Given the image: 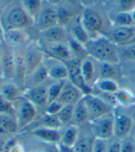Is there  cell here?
<instances>
[{
	"mask_svg": "<svg viewBox=\"0 0 135 152\" xmlns=\"http://www.w3.org/2000/svg\"><path fill=\"white\" fill-rule=\"evenodd\" d=\"M114 102L122 106H131L135 103V94L127 88H120L114 95Z\"/></svg>",
	"mask_w": 135,
	"mask_h": 152,
	"instance_id": "30",
	"label": "cell"
},
{
	"mask_svg": "<svg viewBox=\"0 0 135 152\" xmlns=\"http://www.w3.org/2000/svg\"><path fill=\"white\" fill-rule=\"evenodd\" d=\"M2 78V70H1V44H0V79Z\"/></svg>",
	"mask_w": 135,
	"mask_h": 152,
	"instance_id": "49",
	"label": "cell"
},
{
	"mask_svg": "<svg viewBox=\"0 0 135 152\" xmlns=\"http://www.w3.org/2000/svg\"><path fill=\"white\" fill-rule=\"evenodd\" d=\"M0 114H10L15 116L14 103L7 101L0 95Z\"/></svg>",
	"mask_w": 135,
	"mask_h": 152,
	"instance_id": "39",
	"label": "cell"
},
{
	"mask_svg": "<svg viewBox=\"0 0 135 152\" xmlns=\"http://www.w3.org/2000/svg\"><path fill=\"white\" fill-rule=\"evenodd\" d=\"M15 118L19 124V129L22 130L32 124L37 117L38 110L22 96L14 102Z\"/></svg>",
	"mask_w": 135,
	"mask_h": 152,
	"instance_id": "4",
	"label": "cell"
},
{
	"mask_svg": "<svg viewBox=\"0 0 135 152\" xmlns=\"http://www.w3.org/2000/svg\"><path fill=\"white\" fill-rule=\"evenodd\" d=\"M83 101L88 111L90 121L114 113L113 105L103 98L94 94V92L84 95Z\"/></svg>",
	"mask_w": 135,
	"mask_h": 152,
	"instance_id": "5",
	"label": "cell"
},
{
	"mask_svg": "<svg viewBox=\"0 0 135 152\" xmlns=\"http://www.w3.org/2000/svg\"><path fill=\"white\" fill-rule=\"evenodd\" d=\"M60 134L61 137L58 145L72 148L79 135V127L72 126V124L66 126L63 130H61L60 128Z\"/></svg>",
	"mask_w": 135,
	"mask_h": 152,
	"instance_id": "27",
	"label": "cell"
},
{
	"mask_svg": "<svg viewBox=\"0 0 135 152\" xmlns=\"http://www.w3.org/2000/svg\"><path fill=\"white\" fill-rule=\"evenodd\" d=\"M27 30H10L3 31V41L15 48H24L30 43V35Z\"/></svg>",
	"mask_w": 135,
	"mask_h": 152,
	"instance_id": "18",
	"label": "cell"
},
{
	"mask_svg": "<svg viewBox=\"0 0 135 152\" xmlns=\"http://www.w3.org/2000/svg\"><path fill=\"white\" fill-rule=\"evenodd\" d=\"M84 46L89 56L96 62L113 65H120V63L119 46L103 34L90 39Z\"/></svg>",
	"mask_w": 135,
	"mask_h": 152,
	"instance_id": "1",
	"label": "cell"
},
{
	"mask_svg": "<svg viewBox=\"0 0 135 152\" xmlns=\"http://www.w3.org/2000/svg\"><path fill=\"white\" fill-rule=\"evenodd\" d=\"M4 8H5V7H0V17H1V15H2V12H3V10H4Z\"/></svg>",
	"mask_w": 135,
	"mask_h": 152,
	"instance_id": "54",
	"label": "cell"
},
{
	"mask_svg": "<svg viewBox=\"0 0 135 152\" xmlns=\"http://www.w3.org/2000/svg\"><path fill=\"white\" fill-rule=\"evenodd\" d=\"M44 64L46 67L49 79L54 81H65L69 78L68 67L64 62L58 61L46 56Z\"/></svg>",
	"mask_w": 135,
	"mask_h": 152,
	"instance_id": "13",
	"label": "cell"
},
{
	"mask_svg": "<svg viewBox=\"0 0 135 152\" xmlns=\"http://www.w3.org/2000/svg\"><path fill=\"white\" fill-rule=\"evenodd\" d=\"M119 55L120 60L135 61V44L130 42L119 46Z\"/></svg>",
	"mask_w": 135,
	"mask_h": 152,
	"instance_id": "36",
	"label": "cell"
},
{
	"mask_svg": "<svg viewBox=\"0 0 135 152\" xmlns=\"http://www.w3.org/2000/svg\"><path fill=\"white\" fill-rule=\"evenodd\" d=\"M106 152H120V140L112 138L107 141Z\"/></svg>",
	"mask_w": 135,
	"mask_h": 152,
	"instance_id": "43",
	"label": "cell"
},
{
	"mask_svg": "<svg viewBox=\"0 0 135 152\" xmlns=\"http://www.w3.org/2000/svg\"><path fill=\"white\" fill-rule=\"evenodd\" d=\"M0 126L10 136L15 135L20 131L15 116L10 114H0Z\"/></svg>",
	"mask_w": 135,
	"mask_h": 152,
	"instance_id": "29",
	"label": "cell"
},
{
	"mask_svg": "<svg viewBox=\"0 0 135 152\" xmlns=\"http://www.w3.org/2000/svg\"><path fill=\"white\" fill-rule=\"evenodd\" d=\"M64 106L62 103H60L58 101H55V102H49L46 109L44 111V113L46 114H48V115H57L59 111L62 109V107Z\"/></svg>",
	"mask_w": 135,
	"mask_h": 152,
	"instance_id": "41",
	"label": "cell"
},
{
	"mask_svg": "<svg viewBox=\"0 0 135 152\" xmlns=\"http://www.w3.org/2000/svg\"><path fill=\"white\" fill-rule=\"evenodd\" d=\"M94 87H95V88H97L101 93L111 96L120 89L118 81L109 78H98Z\"/></svg>",
	"mask_w": 135,
	"mask_h": 152,
	"instance_id": "28",
	"label": "cell"
},
{
	"mask_svg": "<svg viewBox=\"0 0 135 152\" xmlns=\"http://www.w3.org/2000/svg\"><path fill=\"white\" fill-rule=\"evenodd\" d=\"M131 15H132V18H133V20H134V23H135V10L131 12Z\"/></svg>",
	"mask_w": 135,
	"mask_h": 152,
	"instance_id": "53",
	"label": "cell"
},
{
	"mask_svg": "<svg viewBox=\"0 0 135 152\" xmlns=\"http://www.w3.org/2000/svg\"><path fill=\"white\" fill-rule=\"evenodd\" d=\"M89 126L96 139L108 141L114 138V113L90 121Z\"/></svg>",
	"mask_w": 135,
	"mask_h": 152,
	"instance_id": "6",
	"label": "cell"
},
{
	"mask_svg": "<svg viewBox=\"0 0 135 152\" xmlns=\"http://www.w3.org/2000/svg\"><path fill=\"white\" fill-rule=\"evenodd\" d=\"M68 44H69L70 51H71V53H72V55H73L75 59H79V60L82 61L84 58L89 56L87 50H86V48L83 44L80 43L79 42H77L73 38H71L69 35V38H68Z\"/></svg>",
	"mask_w": 135,
	"mask_h": 152,
	"instance_id": "33",
	"label": "cell"
},
{
	"mask_svg": "<svg viewBox=\"0 0 135 152\" xmlns=\"http://www.w3.org/2000/svg\"><path fill=\"white\" fill-rule=\"evenodd\" d=\"M46 53V56L54 59H57L61 62H66L74 59L72 53L70 51V48L67 42H61V43H55L51 45L44 46L43 47Z\"/></svg>",
	"mask_w": 135,
	"mask_h": 152,
	"instance_id": "17",
	"label": "cell"
},
{
	"mask_svg": "<svg viewBox=\"0 0 135 152\" xmlns=\"http://www.w3.org/2000/svg\"><path fill=\"white\" fill-rule=\"evenodd\" d=\"M46 58V53L43 46L39 42H30V43L24 47V60L26 66V77L43 64Z\"/></svg>",
	"mask_w": 135,
	"mask_h": 152,
	"instance_id": "7",
	"label": "cell"
},
{
	"mask_svg": "<svg viewBox=\"0 0 135 152\" xmlns=\"http://www.w3.org/2000/svg\"><path fill=\"white\" fill-rule=\"evenodd\" d=\"M80 22L83 28L89 34L90 39L95 38L99 35H102L104 29V19L102 15L94 8L87 7L80 16Z\"/></svg>",
	"mask_w": 135,
	"mask_h": 152,
	"instance_id": "3",
	"label": "cell"
},
{
	"mask_svg": "<svg viewBox=\"0 0 135 152\" xmlns=\"http://www.w3.org/2000/svg\"><path fill=\"white\" fill-rule=\"evenodd\" d=\"M95 137L89 124L79 127V135L72 148L74 152H92Z\"/></svg>",
	"mask_w": 135,
	"mask_h": 152,
	"instance_id": "15",
	"label": "cell"
},
{
	"mask_svg": "<svg viewBox=\"0 0 135 152\" xmlns=\"http://www.w3.org/2000/svg\"><path fill=\"white\" fill-rule=\"evenodd\" d=\"M34 24H36V27L40 32L58 26V20L57 7L51 5H49L48 7L43 6L40 13L38 14L36 20L34 21Z\"/></svg>",
	"mask_w": 135,
	"mask_h": 152,
	"instance_id": "12",
	"label": "cell"
},
{
	"mask_svg": "<svg viewBox=\"0 0 135 152\" xmlns=\"http://www.w3.org/2000/svg\"><path fill=\"white\" fill-rule=\"evenodd\" d=\"M85 1H87V0H80V3H82V4L85 5ZM91 1H92L93 3H94V0H91Z\"/></svg>",
	"mask_w": 135,
	"mask_h": 152,
	"instance_id": "52",
	"label": "cell"
},
{
	"mask_svg": "<svg viewBox=\"0 0 135 152\" xmlns=\"http://www.w3.org/2000/svg\"><path fill=\"white\" fill-rule=\"evenodd\" d=\"M30 134L33 137L40 140L42 143H46V144L58 145L60 142V129L38 126L36 128H33Z\"/></svg>",
	"mask_w": 135,
	"mask_h": 152,
	"instance_id": "20",
	"label": "cell"
},
{
	"mask_svg": "<svg viewBox=\"0 0 135 152\" xmlns=\"http://www.w3.org/2000/svg\"><path fill=\"white\" fill-rule=\"evenodd\" d=\"M4 41H3V30L1 28V26H0V43H2Z\"/></svg>",
	"mask_w": 135,
	"mask_h": 152,
	"instance_id": "50",
	"label": "cell"
},
{
	"mask_svg": "<svg viewBox=\"0 0 135 152\" xmlns=\"http://www.w3.org/2000/svg\"><path fill=\"white\" fill-rule=\"evenodd\" d=\"M131 42H132V43H134V44H135V36H134V38L132 39V41H131Z\"/></svg>",
	"mask_w": 135,
	"mask_h": 152,
	"instance_id": "55",
	"label": "cell"
},
{
	"mask_svg": "<svg viewBox=\"0 0 135 152\" xmlns=\"http://www.w3.org/2000/svg\"><path fill=\"white\" fill-rule=\"evenodd\" d=\"M120 152H135V141L131 136L120 140Z\"/></svg>",
	"mask_w": 135,
	"mask_h": 152,
	"instance_id": "40",
	"label": "cell"
},
{
	"mask_svg": "<svg viewBox=\"0 0 135 152\" xmlns=\"http://www.w3.org/2000/svg\"><path fill=\"white\" fill-rule=\"evenodd\" d=\"M89 122L90 120H89L88 111L83 98L82 100L79 101L74 105V112H73V117H72V121H71V124L80 127L89 124Z\"/></svg>",
	"mask_w": 135,
	"mask_h": 152,
	"instance_id": "25",
	"label": "cell"
},
{
	"mask_svg": "<svg viewBox=\"0 0 135 152\" xmlns=\"http://www.w3.org/2000/svg\"><path fill=\"white\" fill-rule=\"evenodd\" d=\"M23 91L21 88L11 80L0 79V95L8 102L14 103L22 97Z\"/></svg>",
	"mask_w": 135,
	"mask_h": 152,
	"instance_id": "22",
	"label": "cell"
},
{
	"mask_svg": "<svg viewBox=\"0 0 135 152\" xmlns=\"http://www.w3.org/2000/svg\"><path fill=\"white\" fill-rule=\"evenodd\" d=\"M106 149H107V141L95 138L92 152H106Z\"/></svg>",
	"mask_w": 135,
	"mask_h": 152,
	"instance_id": "42",
	"label": "cell"
},
{
	"mask_svg": "<svg viewBox=\"0 0 135 152\" xmlns=\"http://www.w3.org/2000/svg\"><path fill=\"white\" fill-rule=\"evenodd\" d=\"M117 12H130L135 10V0H116Z\"/></svg>",
	"mask_w": 135,
	"mask_h": 152,
	"instance_id": "38",
	"label": "cell"
},
{
	"mask_svg": "<svg viewBox=\"0 0 135 152\" xmlns=\"http://www.w3.org/2000/svg\"><path fill=\"white\" fill-rule=\"evenodd\" d=\"M131 137L134 139V141H135V128H133V131H132V133H131Z\"/></svg>",
	"mask_w": 135,
	"mask_h": 152,
	"instance_id": "51",
	"label": "cell"
},
{
	"mask_svg": "<svg viewBox=\"0 0 135 152\" xmlns=\"http://www.w3.org/2000/svg\"><path fill=\"white\" fill-rule=\"evenodd\" d=\"M0 136H10V135H8V134L0 126Z\"/></svg>",
	"mask_w": 135,
	"mask_h": 152,
	"instance_id": "48",
	"label": "cell"
},
{
	"mask_svg": "<svg viewBox=\"0 0 135 152\" xmlns=\"http://www.w3.org/2000/svg\"><path fill=\"white\" fill-rule=\"evenodd\" d=\"M1 70L3 79L13 81L15 73V48L4 42L1 43Z\"/></svg>",
	"mask_w": 135,
	"mask_h": 152,
	"instance_id": "9",
	"label": "cell"
},
{
	"mask_svg": "<svg viewBox=\"0 0 135 152\" xmlns=\"http://www.w3.org/2000/svg\"><path fill=\"white\" fill-rule=\"evenodd\" d=\"M57 13H58V25L66 28V27L73 20L74 16L69 8L65 7L64 6H59L57 7Z\"/></svg>",
	"mask_w": 135,
	"mask_h": 152,
	"instance_id": "35",
	"label": "cell"
},
{
	"mask_svg": "<svg viewBox=\"0 0 135 152\" xmlns=\"http://www.w3.org/2000/svg\"><path fill=\"white\" fill-rule=\"evenodd\" d=\"M58 148H59V152H74L71 148H67L61 145H58Z\"/></svg>",
	"mask_w": 135,
	"mask_h": 152,
	"instance_id": "46",
	"label": "cell"
},
{
	"mask_svg": "<svg viewBox=\"0 0 135 152\" xmlns=\"http://www.w3.org/2000/svg\"><path fill=\"white\" fill-rule=\"evenodd\" d=\"M98 63V78H109L118 80L121 77V69L120 65L107 63Z\"/></svg>",
	"mask_w": 135,
	"mask_h": 152,
	"instance_id": "26",
	"label": "cell"
},
{
	"mask_svg": "<svg viewBox=\"0 0 135 152\" xmlns=\"http://www.w3.org/2000/svg\"><path fill=\"white\" fill-rule=\"evenodd\" d=\"M33 24V19L27 13L20 1L7 4L0 17V26L3 31L10 30H27Z\"/></svg>",
	"mask_w": 135,
	"mask_h": 152,
	"instance_id": "2",
	"label": "cell"
},
{
	"mask_svg": "<svg viewBox=\"0 0 135 152\" xmlns=\"http://www.w3.org/2000/svg\"><path fill=\"white\" fill-rule=\"evenodd\" d=\"M118 46L130 43L135 36V27H114L105 35Z\"/></svg>",
	"mask_w": 135,
	"mask_h": 152,
	"instance_id": "16",
	"label": "cell"
},
{
	"mask_svg": "<svg viewBox=\"0 0 135 152\" xmlns=\"http://www.w3.org/2000/svg\"><path fill=\"white\" fill-rule=\"evenodd\" d=\"M80 71L86 84L94 88V85L98 79V63L88 56L80 62Z\"/></svg>",
	"mask_w": 135,
	"mask_h": 152,
	"instance_id": "21",
	"label": "cell"
},
{
	"mask_svg": "<svg viewBox=\"0 0 135 152\" xmlns=\"http://www.w3.org/2000/svg\"><path fill=\"white\" fill-rule=\"evenodd\" d=\"M83 96L84 94L76 86L70 83L69 80H66L57 101L63 105H75L79 101L83 99Z\"/></svg>",
	"mask_w": 135,
	"mask_h": 152,
	"instance_id": "19",
	"label": "cell"
},
{
	"mask_svg": "<svg viewBox=\"0 0 135 152\" xmlns=\"http://www.w3.org/2000/svg\"><path fill=\"white\" fill-rule=\"evenodd\" d=\"M7 140H8L7 136H0V152H6Z\"/></svg>",
	"mask_w": 135,
	"mask_h": 152,
	"instance_id": "44",
	"label": "cell"
},
{
	"mask_svg": "<svg viewBox=\"0 0 135 152\" xmlns=\"http://www.w3.org/2000/svg\"><path fill=\"white\" fill-rule=\"evenodd\" d=\"M131 81H132V85H133V88L135 89V70L132 72V75H131Z\"/></svg>",
	"mask_w": 135,
	"mask_h": 152,
	"instance_id": "47",
	"label": "cell"
},
{
	"mask_svg": "<svg viewBox=\"0 0 135 152\" xmlns=\"http://www.w3.org/2000/svg\"><path fill=\"white\" fill-rule=\"evenodd\" d=\"M96 1H97V0H94V3H95Z\"/></svg>",
	"mask_w": 135,
	"mask_h": 152,
	"instance_id": "56",
	"label": "cell"
},
{
	"mask_svg": "<svg viewBox=\"0 0 135 152\" xmlns=\"http://www.w3.org/2000/svg\"><path fill=\"white\" fill-rule=\"evenodd\" d=\"M74 112V105H64L59 113L56 115L62 126H66L71 124Z\"/></svg>",
	"mask_w": 135,
	"mask_h": 152,
	"instance_id": "34",
	"label": "cell"
},
{
	"mask_svg": "<svg viewBox=\"0 0 135 152\" xmlns=\"http://www.w3.org/2000/svg\"><path fill=\"white\" fill-rule=\"evenodd\" d=\"M46 1L49 5H51V6H53V7H59V6L64 5V3L67 1V0H46Z\"/></svg>",
	"mask_w": 135,
	"mask_h": 152,
	"instance_id": "45",
	"label": "cell"
},
{
	"mask_svg": "<svg viewBox=\"0 0 135 152\" xmlns=\"http://www.w3.org/2000/svg\"><path fill=\"white\" fill-rule=\"evenodd\" d=\"M65 82H66V80L65 81H54L52 84L48 85V87H47L48 103L58 100V98L59 97V95L61 93V91H62Z\"/></svg>",
	"mask_w": 135,
	"mask_h": 152,
	"instance_id": "37",
	"label": "cell"
},
{
	"mask_svg": "<svg viewBox=\"0 0 135 152\" xmlns=\"http://www.w3.org/2000/svg\"><path fill=\"white\" fill-rule=\"evenodd\" d=\"M134 122L131 116L125 113H114V138L123 140L131 135Z\"/></svg>",
	"mask_w": 135,
	"mask_h": 152,
	"instance_id": "10",
	"label": "cell"
},
{
	"mask_svg": "<svg viewBox=\"0 0 135 152\" xmlns=\"http://www.w3.org/2000/svg\"><path fill=\"white\" fill-rule=\"evenodd\" d=\"M68 38L69 32L67 29L59 25L40 32V40L43 42V45H41L43 47L55 43L67 42Z\"/></svg>",
	"mask_w": 135,
	"mask_h": 152,
	"instance_id": "14",
	"label": "cell"
},
{
	"mask_svg": "<svg viewBox=\"0 0 135 152\" xmlns=\"http://www.w3.org/2000/svg\"><path fill=\"white\" fill-rule=\"evenodd\" d=\"M47 79H49L47 70L43 62V64L41 66H39L33 72H32L30 75L26 77L25 81H24L25 89L43 85L46 83Z\"/></svg>",
	"mask_w": 135,
	"mask_h": 152,
	"instance_id": "23",
	"label": "cell"
},
{
	"mask_svg": "<svg viewBox=\"0 0 135 152\" xmlns=\"http://www.w3.org/2000/svg\"><path fill=\"white\" fill-rule=\"evenodd\" d=\"M68 26H69V29L67 31H68L69 35L71 38H73L74 40L79 42L80 43L83 44V45H85V44L89 42L90 36L87 33V31H85V29L83 28L82 22H80V16L75 17L73 19V20L71 21Z\"/></svg>",
	"mask_w": 135,
	"mask_h": 152,
	"instance_id": "24",
	"label": "cell"
},
{
	"mask_svg": "<svg viewBox=\"0 0 135 152\" xmlns=\"http://www.w3.org/2000/svg\"><path fill=\"white\" fill-rule=\"evenodd\" d=\"M111 21L114 27H135L132 15L130 12L115 13Z\"/></svg>",
	"mask_w": 135,
	"mask_h": 152,
	"instance_id": "31",
	"label": "cell"
},
{
	"mask_svg": "<svg viewBox=\"0 0 135 152\" xmlns=\"http://www.w3.org/2000/svg\"><path fill=\"white\" fill-rule=\"evenodd\" d=\"M80 62H82L80 60L74 58L65 63L69 71L68 80L74 86H76L84 95L91 94L94 92V88L87 85L84 81L83 77L82 75V71H80Z\"/></svg>",
	"mask_w": 135,
	"mask_h": 152,
	"instance_id": "8",
	"label": "cell"
},
{
	"mask_svg": "<svg viewBox=\"0 0 135 152\" xmlns=\"http://www.w3.org/2000/svg\"><path fill=\"white\" fill-rule=\"evenodd\" d=\"M43 1L44 0H20L24 10L32 18L34 21L43 7Z\"/></svg>",
	"mask_w": 135,
	"mask_h": 152,
	"instance_id": "32",
	"label": "cell"
},
{
	"mask_svg": "<svg viewBox=\"0 0 135 152\" xmlns=\"http://www.w3.org/2000/svg\"><path fill=\"white\" fill-rule=\"evenodd\" d=\"M47 87L48 86L43 84L34 88L24 89L22 96L26 100H28L37 110L43 109V111H44L46 105L48 104Z\"/></svg>",
	"mask_w": 135,
	"mask_h": 152,
	"instance_id": "11",
	"label": "cell"
}]
</instances>
